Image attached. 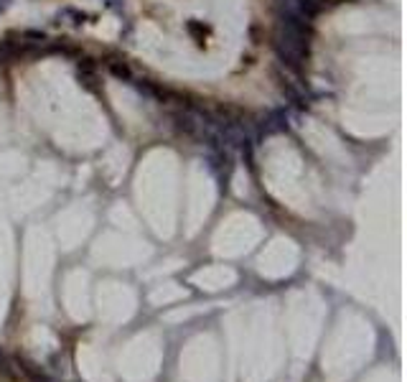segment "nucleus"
<instances>
[{
  "label": "nucleus",
  "mask_w": 407,
  "mask_h": 382,
  "mask_svg": "<svg viewBox=\"0 0 407 382\" xmlns=\"http://www.w3.org/2000/svg\"><path fill=\"white\" fill-rule=\"evenodd\" d=\"M8 6H11V0H0V11H6Z\"/></svg>",
  "instance_id": "2"
},
{
  "label": "nucleus",
  "mask_w": 407,
  "mask_h": 382,
  "mask_svg": "<svg viewBox=\"0 0 407 382\" xmlns=\"http://www.w3.org/2000/svg\"><path fill=\"white\" fill-rule=\"evenodd\" d=\"M275 51H278V56L285 61V64H290V67H300L303 64V56H306V51H300V49H295V46H290V44H285V41H280V39H275Z\"/></svg>",
  "instance_id": "1"
},
{
  "label": "nucleus",
  "mask_w": 407,
  "mask_h": 382,
  "mask_svg": "<svg viewBox=\"0 0 407 382\" xmlns=\"http://www.w3.org/2000/svg\"><path fill=\"white\" fill-rule=\"evenodd\" d=\"M0 364H3V359H0Z\"/></svg>",
  "instance_id": "3"
}]
</instances>
